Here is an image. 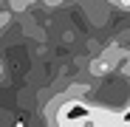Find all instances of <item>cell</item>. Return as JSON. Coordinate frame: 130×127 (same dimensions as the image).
Masks as SVG:
<instances>
[]
</instances>
